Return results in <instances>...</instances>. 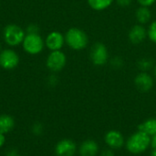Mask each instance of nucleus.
I'll return each instance as SVG.
<instances>
[{"mask_svg":"<svg viewBox=\"0 0 156 156\" xmlns=\"http://www.w3.org/2000/svg\"><path fill=\"white\" fill-rule=\"evenodd\" d=\"M65 43L73 51H82L89 44V36L81 29L73 27L65 33Z\"/></svg>","mask_w":156,"mask_h":156,"instance_id":"obj_1","label":"nucleus"},{"mask_svg":"<svg viewBox=\"0 0 156 156\" xmlns=\"http://www.w3.org/2000/svg\"><path fill=\"white\" fill-rule=\"evenodd\" d=\"M151 144V137L146 133L138 131L133 133L127 141L126 148L133 154H139L146 151Z\"/></svg>","mask_w":156,"mask_h":156,"instance_id":"obj_2","label":"nucleus"},{"mask_svg":"<svg viewBox=\"0 0 156 156\" xmlns=\"http://www.w3.org/2000/svg\"><path fill=\"white\" fill-rule=\"evenodd\" d=\"M26 31L16 24H8L3 29V40L9 47H17L22 44Z\"/></svg>","mask_w":156,"mask_h":156,"instance_id":"obj_3","label":"nucleus"},{"mask_svg":"<svg viewBox=\"0 0 156 156\" xmlns=\"http://www.w3.org/2000/svg\"><path fill=\"white\" fill-rule=\"evenodd\" d=\"M23 50L30 55H37L41 53L45 47V40L39 33L29 34L26 33V36L22 42Z\"/></svg>","mask_w":156,"mask_h":156,"instance_id":"obj_4","label":"nucleus"},{"mask_svg":"<svg viewBox=\"0 0 156 156\" xmlns=\"http://www.w3.org/2000/svg\"><path fill=\"white\" fill-rule=\"evenodd\" d=\"M90 59L95 66H103L109 62V51L102 42H95L90 51Z\"/></svg>","mask_w":156,"mask_h":156,"instance_id":"obj_5","label":"nucleus"},{"mask_svg":"<svg viewBox=\"0 0 156 156\" xmlns=\"http://www.w3.org/2000/svg\"><path fill=\"white\" fill-rule=\"evenodd\" d=\"M67 64V56L61 51H51L47 59H46V66L52 73H58L65 68Z\"/></svg>","mask_w":156,"mask_h":156,"instance_id":"obj_6","label":"nucleus"},{"mask_svg":"<svg viewBox=\"0 0 156 156\" xmlns=\"http://www.w3.org/2000/svg\"><path fill=\"white\" fill-rule=\"evenodd\" d=\"M20 58L18 53L11 49L6 48L0 51V67L4 70H14L19 64Z\"/></svg>","mask_w":156,"mask_h":156,"instance_id":"obj_7","label":"nucleus"},{"mask_svg":"<svg viewBox=\"0 0 156 156\" xmlns=\"http://www.w3.org/2000/svg\"><path fill=\"white\" fill-rule=\"evenodd\" d=\"M135 87L143 93H147L151 91L154 86V80L148 72H141L138 73L133 80Z\"/></svg>","mask_w":156,"mask_h":156,"instance_id":"obj_8","label":"nucleus"},{"mask_svg":"<svg viewBox=\"0 0 156 156\" xmlns=\"http://www.w3.org/2000/svg\"><path fill=\"white\" fill-rule=\"evenodd\" d=\"M64 44H65V36L58 30H53L49 32L45 39V46L50 51L61 50Z\"/></svg>","mask_w":156,"mask_h":156,"instance_id":"obj_9","label":"nucleus"},{"mask_svg":"<svg viewBox=\"0 0 156 156\" xmlns=\"http://www.w3.org/2000/svg\"><path fill=\"white\" fill-rule=\"evenodd\" d=\"M146 38H147V29L144 28V25L141 24L133 25L128 32V39L130 42L133 45L141 44L145 40Z\"/></svg>","mask_w":156,"mask_h":156,"instance_id":"obj_10","label":"nucleus"},{"mask_svg":"<svg viewBox=\"0 0 156 156\" xmlns=\"http://www.w3.org/2000/svg\"><path fill=\"white\" fill-rule=\"evenodd\" d=\"M76 144L69 139H64L58 142L56 145L55 152L57 156H73L76 153Z\"/></svg>","mask_w":156,"mask_h":156,"instance_id":"obj_11","label":"nucleus"},{"mask_svg":"<svg viewBox=\"0 0 156 156\" xmlns=\"http://www.w3.org/2000/svg\"><path fill=\"white\" fill-rule=\"evenodd\" d=\"M104 141L112 149H119L124 144V138L118 131H110L105 134Z\"/></svg>","mask_w":156,"mask_h":156,"instance_id":"obj_12","label":"nucleus"},{"mask_svg":"<svg viewBox=\"0 0 156 156\" xmlns=\"http://www.w3.org/2000/svg\"><path fill=\"white\" fill-rule=\"evenodd\" d=\"M99 151L97 143L93 140H87L83 142L80 147V156H96Z\"/></svg>","mask_w":156,"mask_h":156,"instance_id":"obj_13","label":"nucleus"},{"mask_svg":"<svg viewBox=\"0 0 156 156\" xmlns=\"http://www.w3.org/2000/svg\"><path fill=\"white\" fill-rule=\"evenodd\" d=\"M135 18L138 24L145 25L151 21L152 18V12L148 6H140L135 11Z\"/></svg>","mask_w":156,"mask_h":156,"instance_id":"obj_14","label":"nucleus"},{"mask_svg":"<svg viewBox=\"0 0 156 156\" xmlns=\"http://www.w3.org/2000/svg\"><path fill=\"white\" fill-rule=\"evenodd\" d=\"M138 131L146 133L150 137L154 136L156 133V119L151 118L144 120L138 126Z\"/></svg>","mask_w":156,"mask_h":156,"instance_id":"obj_15","label":"nucleus"},{"mask_svg":"<svg viewBox=\"0 0 156 156\" xmlns=\"http://www.w3.org/2000/svg\"><path fill=\"white\" fill-rule=\"evenodd\" d=\"M15 126L14 119L9 115H0V133L5 134L13 130Z\"/></svg>","mask_w":156,"mask_h":156,"instance_id":"obj_16","label":"nucleus"},{"mask_svg":"<svg viewBox=\"0 0 156 156\" xmlns=\"http://www.w3.org/2000/svg\"><path fill=\"white\" fill-rule=\"evenodd\" d=\"M114 0H87L89 6L94 11H103L109 8Z\"/></svg>","mask_w":156,"mask_h":156,"instance_id":"obj_17","label":"nucleus"},{"mask_svg":"<svg viewBox=\"0 0 156 156\" xmlns=\"http://www.w3.org/2000/svg\"><path fill=\"white\" fill-rule=\"evenodd\" d=\"M154 62L152 58L149 57H143L138 60L137 67L141 72H148L151 69H154Z\"/></svg>","mask_w":156,"mask_h":156,"instance_id":"obj_18","label":"nucleus"},{"mask_svg":"<svg viewBox=\"0 0 156 156\" xmlns=\"http://www.w3.org/2000/svg\"><path fill=\"white\" fill-rule=\"evenodd\" d=\"M110 64H111L112 68H113L115 70H120L123 67L124 62H123V59L122 57L114 56L110 60Z\"/></svg>","mask_w":156,"mask_h":156,"instance_id":"obj_19","label":"nucleus"},{"mask_svg":"<svg viewBox=\"0 0 156 156\" xmlns=\"http://www.w3.org/2000/svg\"><path fill=\"white\" fill-rule=\"evenodd\" d=\"M147 37L149 40L156 44V20L153 21L147 29Z\"/></svg>","mask_w":156,"mask_h":156,"instance_id":"obj_20","label":"nucleus"},{"mask_svg":"<svg viewBox=\"0 0 156 156\" xmlns=\"http://www.w3.org/2000/svg\"><path fill=\"white\" fill-rule=\"evenodd\" d=\"M32 132L33 134L38 136V135H41L42 132H43V125L41 123H35L32 127Z\"/></svg>","mask_w":156,"mask_h":156,"instance_id":"obj_21","label":"nucleus"},{"mask_svg":"<svg viewBox=\"0 0 156 156\" xmlns=\"http://www.w3.org/2000/svg\"><path fill=\"white\" fill-rule=\"evenodd\" d=\"M47 82H48V85L49 86L54 87V86H56L58 85V76H57L56 74H51V75H49V76L48 77Z\"/></svg>","mask_w":156,"mask_h":156,"instance_id":"obj_22","label":"nucleus"},{"mask_svg":"<svg viewBox=\"0 0 156 156\" xmlns=\"http://www.w3.org/2000/svg\"><path fill=\"white\" fill-rule=\"evenodd\" d=\"M26 33H29V34L39 33V28L36 24H29L26 29Z\"/></svg>","mask_w":156,"mask_h":156,"instance_id":"obj_23","label":"nucleus"},{"mask_svg":"<svg viewBox=\"0 0 156 156\" xmlns=\"http://www.w3.org/2000/svg\"><path fill=\"white\" fill-rule=\"evenodd\" d=\"M114 2L121 7H127L133 3V0H114Z\"/></svg>","mask_w":156,"mask_h":156,"instance_id":"obj_24","label":"nucleus"},{"mask_svg":"<svg viewBox=\"0 0 156 156\" xmlns=\"http://www.w3.org/2000/svg\"><path fill=\"white\" fill-rule=\"evenodd\" d=\"M138 4L140 6H152L154 3L156 2V0H137Z\"/></svg>","mask_w":156,"mask_h":156,"instance_id":"obj_25","label":"nucleus"},{"mask_svg":"<svg viewBox=\"0 0 156 156\" xmlns=\"http://www.w3.org/2000/svg\"><path fill=\"white\" fill-rule=\"evenodd\" d=\"M101 156H114V154L112 153V150H110V149H106V150H104V151H102L101 152Z\"/></svg>","mask_w":156,"mask_h":156,"instance_id":"obj_26","label":"nucleus"},{"mask_svg":"<svg viewBox=\"0 0 156 156\" xmlns=\"http://www.w3.org/2000/svg\"><path fill=\"white\" fill-rule=\"evenodd\" d=\"M5 134L0 133V148L5 144Z\"/></svg>","mask_w":156,"mask_h":156,"instance_id":"obj_27","label":"nucleus"},{"mask_svg":"<svg viewBox=\"0 0 156 156\" xmlns=\"http://www.w3.org/2000/svg\"><path fill=\"white\" fill-rule=\"evenodd\" d=\"M151 144H152V147H153V148H156V133L154 136H152Z\"/></svg>","mask_w":156,"mask_h":156,"instance_id":"obj_28","label":"nucleus"},{"mask_svg":"<svg viewBox=\"0 0 156 156\" xmlns=\"http://www.w3.org/2000/svg\"><path fill=\"white\" fill-rule=\"evenodd\" d=\"M151 156H156V148H154V150L152 151Z\"/></svg>","mask_w":156,"mask_h":156,"instance_id":"obj_29","label":"nucleus"},{"mask_svg":"<svg viewBox=\"0 0 156 156\" xmlns=\"http://www.w3.org/2000/svg\"><path fill=\"white\" fill-rule=\"evenodd\" d=\"M154 77L156 78V63L154 64Z\"/></svg>","mask_w":156,"mask_h":156,"instance_id":"obj_30","label":"nucleus"},{"mask_svg":"<svg viewBox=\"0 0 156 156\" xmlns=\"http://www.w3.org/2000/svg\"><path fill=\"white\" fill-rule=\"evenodd\" d=\"M0 51H1V44H0Z\"/></svg>","mask_w":156,"mask_h":156,"instance_id":"obj_31","label":"nucleus"},{"mask_svg":"<svg viewBox=\"0 0 156 156\" xmlns=\"http://www.w3.org/2000/svg\"><path fill=\"white\" fill-rule=\"evenodd\" d=\"M16 156H18V155H16Z\"/></svg>","mask_w":156,"mask_h":156,"instance_id":"obj_32","label":"nucleus"}]
</instances>
